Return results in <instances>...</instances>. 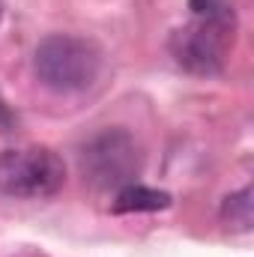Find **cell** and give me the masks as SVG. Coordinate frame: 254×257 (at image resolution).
Here are the masks:
<instances>
[{
  "label": "cell",
  "instance_id": "cell-8",
  "mask_svg": "<svg viewBox=\"0 0 254 257\" xmlns=\"http://www.w3.org/2000/svg\"><path fill=\"white\" fill-rule=\"evenodd\" d=\"M0 18H3V0H0Z\"/></svg>",
  "mask_w": 254,
  "mask_h": 257
},
{
  "label": "cell",
  "instance_id": "cell-1",
  "mask_svg": "<svg viewBox=\"0 0 254 257\" xmlns=\"http://www.w3.org/2000/svg\"><path fill=\"white\" fill-rule=\"evenodd\" d=\"M189 9L191 21L171 33L168 48L174 60L191 75H221L236 33V12L227 0H189Z\"/></svg>",
  "mask_w": 254,
  "mask_h": 257
},
{
  "label": "cell",
  "instance_id": "cell-5",
  "mask_svg": "<svg viewBox=\"0 0 254 257\" xmlns=\"http://www.w3.org/2000/svg\"><path fill=\"white\" fill-rule=\"evenodd\" d=\"M174 203V197L168 192H159V189H150V186H141V183H129L123 189H117L114 194V212H159V209H168Z\"/></svg>",
  "mask_w": 254,
  "mask_h": 257
},
{
  "label": "cell",
  "instance_id": "cell-4",
  "mask_svg": "<svg viewBox=\"0 0 254 257\" xmlns=\"http://www.w3.org/2000/svg\"><path fill=\"white\" fill-rule=\"evenodd\" d=\"M84 183L93 189H123L129 183H138L141 174V147L126 128H105L96 138H90L81 147L78 156Z\"/></svg>",
  "mask_w": 254,
  "mask_h": 257
},
{
  "label": "cell",
  "instance_id": "cell-7",
  "mask_svg": "<svg viewBox=\"0 0 254 257\" xmlns=\"http://www.w3.org/2000/svg\"><path fill=\"white\" fill-rule=\"evenodd\" d=\"M9 126H12V114H9V108L0 102V132H9Z\"/></svg>",
  "mask_w": 254,
  "mask_h": 257
},
{
  "label": "cell",
  "instance_id": "cell-3",
  "mask_svg": "<svg viewBox=\"0 0 254 257\" xmlns=\"http://www.w3.org/2000/svg\"><path fill=\"white\" fill-rule=\"evenodd\" d=\"M66 186L63 159L48 147L0 150V194L15 200H45Z\"/></svg>",
  "mask_w": 254,
  "mask_h": 257
},
{
  "label": "cell",
  "instance_id": "cell-2",
  "mask_svg": "<svg viewBox=\"0 0 254 257\" xmlns=\"http://www.w3.org/2000/svg\"><path fill=\"white\" fill-rule=\"evenodd\" d=\"M105 63L102 48L87 36L51 33L36 45V78L54 93H81L96 84Z\"/></svg>",
  "mask_w": 254,
  "mask_h": 257
},
{
  "label": "cell",
  "instance_id": "cell-6",
  "mask_svg": "<svg viewBox=\"0 0 254 257\" xmlns=\"http://www.w3.org/2000/svg\"><path fill=\"white\" fill-rule=\"evenodd\" d=\"M221 221L233 230H251V221H254V200H251V186L239 189L236 194L224 197L221 203Z\"/></svg>",
  "mask_w": 254,
  "mask_h": 257
}]
</instances>
